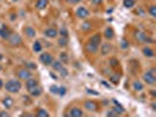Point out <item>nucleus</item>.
Listing matches in <instances>:
<instances>
[{
	"label": "nucleus",
	"instance_id": "obj_1",
	"mask_svg": "<svg viewBox=\"0 0 156 117\" xmlns=\"http://www.w3.org/2000/svg\"><path fill=\"white\" fill-rule=\"evenodd\" d=\"M4 88L9 94H18L21 90L22 84H21L20 80H18V79H11L6 83H4Z\"/></svg>",
	"mask_w": 156,
	"mask_h": 117
},
{
	"label": "nucleus",
	"instance_id": "obj_2",
	"mask_svg": "<svg viewBox=\"0 0 156 117\" xmlns=\"http://www.w3.org/2000/svg\"><path fill=\"white\" fill-rule=\"evenodd\" d=\"M156 69L154 67H152L150 69H148L145 74H143V76H142V80H143V82L146 83V84H148V86H155L156 84Z\"/></svg>",
	"mask_w": 156,
	"mask_h": 117
},
{
	"label": "nucleus",
	"instance_id": "obj_3",
	"mask_svg": "<svg viewBox=\"0 0 156 117\" xmlns=\"http://www.w3.org/2000/svg\"><path fill=\"white\" fill-rule=\"evenodd\" d=\"M39 61H40L44 66L48 67V66H51L52 62L54 61V56H53L51 53H48V52H44V53L40 54V56H39Z\"/></svg>",
	"mask_w": 156,
	"mask_h": 117
},
{
	"label": "nucleus",
	"instance_id": "obj_4",
	"mask_svg": "<svg viewBox=\"0 0 156 117\" xmlns=\"http://www.w3.org/2000/svg\"><path fill=\"white\" fill-rule=\"evenodd\" d=\"M135 38H136V40H137L139 42H142V43L149 45V43H153V42H154V40H153L149 35H147L145 32H141V30L135 32Z\"/></svg>",
	"mask_w": 156,
	"mask_h": 117
},
{
	"label": "nucleus",
	"instance_id": "obj_5",
	"mask_svg": "<svg viewBox=\"0 0 156 117\" xmlns=\"http://www.w3.org/2000/svg\"><path fill=\"white\" fill-rule=\"evenodd\" d=\"M7 41H8L9 46H12V47H19L22 45V38L18 33H12L9 35V38L7 39Z\"/></svg>",
	"mask_w": 156,
	"mask_h": 117
},
{
	"label": "nucleus",
	"instance_id": "obj_6",
	"mask_svg": "<svg viewBox=\"0 0 156 117\" xmlns=\"http://www.w3.org/2000/svg\"><path fill=\"white\" fill-rule=\"evenodd\" d=\"M16 75H18V77H19V80H21V81H26V80H28L29 77H32V73H31V70L29 69H27V68H19L18 70H16Z\"/></svg>",
	"mask_w": 156,
	"mask_h": 117
},
{
	"label": "nucleus",
	"instance_id": "obj_7",
	"mask_svg": "<svg viewBox=\"0 0 156 117\" xmlns=\"http://www.w3.org/2000/svg\"><path fill=\"white\" fill-rule=\"evenodd\" d=\"M83 108L88 110L89 113H95L99 110V104L93 100H87L83 102Z\"/></svg>",
	"mask_w": 156,
	"mask_h": 117
},
{
	"label": "nucleus",
	"instance_id": "obj_8",
	"mask_svg": "<svg viewBox=\"0 0 156 117\" xmlns=\"http://www.w3.org/2000/svg\"><path fill=\"white\" fill-rule=\"evenodd\" d=\"M75 14H77V16H78L79 19H82V20H84V19H87L88 16H89V11H88V8L87 7H84V6H79L78 8H77V11H75Z\"/></svg>",
	"mask_w": 156,
	"mask_h": 117
},
{
	"label": "nucleus",
	"instance_id": "obj_9",
	"mask_svg": "<svg viewBox=\"0 0 156 117\" xmlns=\"http://www.w3.org/2000/svg\"><path fill=\"white\" fill-rule=\"evenodd\" d=\"M99 49H100V54H101L102 56H107V55H109V54H110V52H112L113 47H112V45H110V43L104 42V43H101V46L99 47Z\"/></svg>",
	"mask_w": 156,
	"mask_h": 117
},
{
	"label": "nucleus",
	"instance_id": "obj_10",
	"mask_svg": "<svg viewBox=\"0 0 156 117\" xmlns=\"http://www.w3.org/2000/svg\"><path fill=\"white\" fill-rule=\"evenodd\" d=\"M44 35H45L46 38H48V39H55V38L59 35V32H58L57 28L49 27V28H47V29L44 30Z\"/></svg>",
	"mask_w": 156,
	"mask_h": 117
},
{
	"label": "nucleus",
	"instance_id": "obj_11",
	"mask_svg": "<svg viewBox=\"0 0 156 117\" xmlns=\"http://www.w3.org/2000/svg\"><path fill=\"white\" fill-rule=\"evenodd\" d=\"M66 116H71V117H81L83 116V110L79 107H73L69 109V111L66 114Z\"/></svg>",
	"mask_w": 156,
	"mask_h": 117
},
{
	"label": "nucleus",
	"instance_id": "obj_12",
	"mask_svg": "<svg viewBox=\"0 0 156 117\" xmlns=\"http://www.w3.org/2000/svg\"><path fill=\"white\" fill-rule=\"evenodd\" d=\"M38 84H39L38 80L32 79V77H29L28 80H26V81H25V87H26V89H27V91H28V93H29L33 88H35Z\"/></svg>",
	"mask_w": 156,
	"mask_h": 117
},
{
	"label": "nucleus",
	"instance_id": "obj_13",
	"mask_svg": "<svg viewBox=\"0 0 156 117\" xmlns=\"http://www.w3.org/2000/svg\"><path fill=\"white\" fill-rule=\"evenodd\" d=\"M24 34H25L27 38H29V39H34V38L36 36V30H35L32 26H26V27L24 28Z\"/></svg>",
	"mask_w": 156,
	"mask_h": 117
},
{
	"label": "nucleus",
	"instance_id": "obj_14",
	"mask_svg": "<svg viewBox=\"0 0 156 117\" xmlns=\"http://www.w3.org/2000/svg\"><path fill=\"white\" fill-rule=\"evenodd\" d=\"M112 102H113V106H114V107H113V110H114L117 115H122V114H125V108H123V107H122V106H121L115 99H113Z\"/></svg>",
	"mask_w": 156,
	"mask_h": 117
},
{
	"label": "nucleus",
	"instance_id": "obj_15",
	"mask_svg": "<svg viewBox=\"0 0 156 117\" xmlns=\"http://www.w3.org/2000/svg\"><path fill=\"white\" fill-rule=\"evenodd\" d=\"M84 48H86V50H87L88 53H90V54H96V53L99 52V46L94 45V43L90 42V41H88V42L86 43Z\"/></svg>",
	"mask_w": 156,
	"mask_h": 117
},
{
	"label": "nucleus",
	"instance_id": "obj_16",
	"mask_svg": "<svg viewBox=\"0 0 156 117\" xmlns=\"http://www.w3.org/2000/svg\"><path fill=\"white\" fill-rule=\"evenodd\" d=\"M88 41H90V42H93L94 45H96V46L100 47V45H101V42H102V34H101V33H95L94 35L90 36V39H89Z\"/></svg>",
	"mask_w": 156,
	"mask_h": 117
},
{
	"label": "nucleus",
	"instance_id": "obj_17",
	"mask_svg": "<svg viewBox=\"0 0 156 117\" xmlns=\"http://www.w3.org/2000/svg\"><path fill=\"white\" fill-rule=\"evenodd\" d=\"M142 54H143L146 57H148V59H153V57L155 56V52H154L149 46H146V47L142 48Z\"/></svg>",
	"mask_w": 156,
	"mask_h": 117
},
{
	"label": "nucleus",
	"instance_id": "obj_18",
	"mask_svg": "<svg viewBox=\"0 0 156 117\" xmlns=\"http://www.w3.org/2000/svg\"><path fill=\"white\" fill-rule=\"evenodd\" d=\"M11 34H12V32H11V29H9L6 25L0 29V38L4 39V40H7V39L9 38Z\"/></svg>",
	"mask_w": 156,
	"mask_h": 117
},
{
	"label": "nucleus",
	"instance_id": "obj_19",
	"mask_svg": "<svg viewBox=\"0 0 156 117\" xmlns=\"http://www.w3.org/2000/svg\"><path fill=\"white\" fill-rule=\"evenodd\" d=\"M13 104H14V100H13L11 96L4 97V100H2V106H4L6 109H11V108L13 107Z\"/></svg>",
	"mask_w": 156,
	"mask_h": 117
},
{
	"label": "nucleus",
	"instance_id": "obj_20",
	"mask_svg": "<svg viewBox=\"0 0 156 117\" xmlns=\"http://www.w3.org/2000/svg\"><path fill=\"white\" fill-rule=\"evenodd\" d=\"M109 81L114 84V86H117L120 83V74L119 73H112L109 76Z\"/></svg>",
	"mask_w": 156,
	"mask_h": 117
},
{
	"label": "nucleus",
	"instance_id": "obj_21",
	"mask_svg": "<svg viewBox=\"0 0 156 117\" xmlns=\"http://www.w3.org/2000/svg\"><path fill=\"white\" fill-rule=\"evenodd\" d=\"M42 91H44L42 87H40V86L38 84L35 88H33V89L29 91V95H31V96H33V97H38V96H40V95L42 94Z\"/></svg>",
	"mask_w": 156,
	"mask_h": 117
},
{
	"label": "nucleus",
	"instance_id": "obj_22",
	"mask_svg": "<svg viewBox=\"0 0 156 117\" xmlns=\"http://www.w3.org/2000/svg\"><path fill=\"white\" fill-rule=\"evenodd\" d=\"M103 35H104V38L107 40H112L114 38V35H115V32H114V29L112 27H107L104 29V32H103Z\"/></svg>",
	"mask_w": 156,
	"mask_h": 117
},
{
	"label": "nucleus",
	"instance_id": "obj_23",
	"mask_svg": "<svg viewBox=\"0 0 156 117\" xmlns=\"http://www.w3.org/2000/svg\"><path fill=\"white\" fill-rule=\"evenodd\" d=\"M133 89H134V91H142V90L145 89L143 82H141V81H139V80L134 81V82H133Z\"/></svg>",
	"mask_w": 156,
	"mask_h": 117
},
{
	"label": "nucleus",
	"instance_id": "obj_24",
	"mask_svg": "<svg viewBox=\"0 0 156 117\" xmlns=\"http://www.w3.org/2000/svg\"><path fill=\"white\" fill-rule=\"evenodd\" d=\"M32 49H33L34 53H41L42 52V43H41V41H39V40L34 41L33 46H32Z\"/></svg>",
	"mask_w": 156,
	"mask_h": 117
},
{
	"label": "nucleus",
	"instance_id": "obj_25",
	"mask_svg": "<svg viewBox=\"0 0 156 117\" xmlns=\"http://www.w3.org/2000/svg\"><path fill=\"white\" fill-rule=\"evenodd\" d=\"M47 6H48V0H38L36 4H35L36 9H39V11L45 9Z\"/></svg>",
	"mask_w": 156,
	"mask_h": 117
},
{
	"label": "nucleus",
	"instance_id": "obj_26",
	"mask_svg": "<svg viewBox=\"0 0 156 117\" xmlns=\"http://www.w3.org/2000/svg\"><path fill=\"white\" fill-rule=\"evenodd\" d=\"M62 66H64V63H62L60 60H55V59H54V61H53L52 65H51V67H52L53 70H55V72H58Z\"/></svg>",
	"mask_w": 156,
	"mask_h": 117
},
{
	"label": "nucleus",
	"instance_id": "obj_27",
	"mask_svg": "<svg viewBox=\"0 0 156 117\" xmlns=\"http://www.w3.org/2000/svg\"><path fill=\"white\" fill-rule=\"evenodd\" d=\"M59 60H60L64 65H66V63L68 62V60H69L68 54H67L66 52H61V53H60V55H59Z\"/></svg>",
	"mask_w": 156,
	"mask_h": 117
},
{
	"label": "nucleus",
	"instance_id": "obj_28",
	"mask_svg": "<svg viewBox=\"0 0 156 117\" xmlns=\"http://www.w3.org/2000/svg\"><path fill=\"white\" fill-rule=\"evenodd\" d=\"M80 28H81V30H83V32H88V30H90V28H92V23H90L89 21H84V22L81 23Z\"/></svg>",
	"mask_w": 156,
	"mask_h": 117
},
{
	"label": "nucleus",
	"instance_id": "obj_29",
	"mask_svg": "<svg viewBox=\"0 0 156 117\" xmlns=\"http://www.w3.org/2000/svg\"><path fill=\"white\" fill-rule=\"evenodd\" d=\"M58 32H59L60 36H64V38H68V39H69V33H68V29H67L65 26H61L60 30H58Z\"/></svg>",
	"mask_w": 156,
	"mask_h": 117
},
{
	"label": "nucleus",
	"instance_id": "obj_30",
	"mask_svg": "<svg viewBox=\"0 0 156 117\" xmlns=\"http://www.w3.org/2000/svg\"><path fill=\"white\" fill-rule=\"evenodd\" d=\"M58 45L60 47H66L68 45V38H64V36H60L58 39Z\"/></svg>",
	"mask_w": 156,
	"mask_h": 117
},
{
	"label": "nucleus",
	"instance_id": "obj_31",
	"mask_svg": "<svg viewBox=\"0 0 156 117\" xmlns=\"http://www.w3.org/2000/svg\"><path fill=\"white\" fill-rule=\"evenodd\" d=\"M58 73L60 74V76H61V77H67V76L69 75V73H68V69H67L65 66H62V67H61V68L58 70Z\"/></svg>",
	"mask_w": 156,
	"mask_h": 117
},
{
	"label": "nucleus",
	"instance_id": "obj_32",
	"mask_svg": "<svg viewBox=\"0 0 156 117\" xmlns=\"http://www.w3.org/2000/svg\"><path fill=\"white\" fill-rule=\"evenodd\" d=\"M24 67L27 68V69H29L31 72L36 69V65H35L34 62H32V61H27V62H25V66H24Z\"/></svg>",
	"mask_w": 156,
	"mask_h": 117
},
{
	"label": "nucleus",
	"instance_id": "obj_33",
	"mask_svg": "<svg viewBox=\"0 0 156 117\" xmlns=\"http://www.w3.org/2000/svg\"><path fill=\"white\" fill-rule=\"evenodd\" d=\"M136 1L135 0H123V6L126 8H133L135 6Z\"/></svg>",
	"mask_w": 156,
	"mask_h": 117
},
{
	"label": "nucleus",
	"instance_id": "obj_34",
	"mask_svg": "<svg viewBox=\"0 0 156 117\" xmlns=\"http://www.w3.org/2000/svg\"><path fill=\"white\" fill-rule=\"evenodd\" d=\"M120 47H121L122 49H128V48H129V41H128L127 39L122 38L121 41H120Z\"/></svg>",
	"mask_w": 156,
	"mask_h": 117
},
{
	"label": "nucleus",
	"instance_id": "obj_35",
	"mask_svg": "<svg viewBox=\"0 0 156 117\" xmlns=\"http://www.w3.org/2000/svg\"><path fill=\"white\" fill-rule=\"evenodd\" d=\"M119 65H120V61H119L116 57L109 59V66H110L112 68H116V67H119Z\"/></svg>",
	"mask_w": 156,
	"mask_h": 117
},
{
	"label": "nucleus",
	"instance_id": "obj_36",
	"mask_svg": "<svg viewBox=\"0 0 156 117\" xmlns=\"http://www.w3.org/2000/svg\"><path fill=\"white\" fill-rule=\"evenodd\" d=\"M36 116L38 117H49V114L47 113L46 109H38V111H36Z\"/></svg>",
	"mask_w": 156,
	"mask_h": 117
},
{
	"label": "nucleus",
	"instance_id": "obj_37",
	"mask_svg": "<svg viewBox=\"0 0 156 117\" xmlns=\"http://www.w3.org/2000/svg\"><path fill=\"white\" fill-rule=\"evenodd\" d=\"M148 13L150 14L152 18H156V6L155 5L149 6V8H148Z\"/></svg>",
	"mask_w": 156,
	"mask_h": 117
},
{
	"label": "nucleus",
	"instance_id": "obj_38",
	"mask_svg": "<svg viewBox=\"0 0 156 117\" xmlns=\"http://www.w3.org/2000/svg\"><path fill=\"white\" fill-rule=\"evenodd\" d=\"M67 94V88L66 87H59V93L58 95L59 96H65Z\"/></svg>",
	"mask_w": 156,
	"mask_h": 117
},
{
	"label": "nucleus",
	"instance_id": "obj_39",
	"mask_svg": "<svg viewBox=\"0 0 156 117\" xmlns=\"http://www.w3.org/2000/svg\"><path fill=\"white\" fill-rule=\"evenodd\" d=\"M51 93L52 94H55V95H58V93H59V86H57V84H53V86H51Z\"/></svg>",
	"mask_w": 156,
	"mask_h": 117
},
{
	"label": "nucleus",
	"instance_id": "obj_40",
	"mask_svg": "<svg viewBox=\"0 0 156 117\" xmlns=\"http://www.w3.org/2000/svg\"><path fill=\"white\" fill-rule=\"evenodd\" d=\"M106 116H108V117H116V116H119L113 109H110V110H108L107 113H106Z\"/></svg>",
	"mask_w": 156,
	"mask_h": 117
},
{
	"label": "nucleus",
	"instance_id": "obj_41",
	"mask_svg": "<svg viewBox=\"0 0 156 117\" xmlns=\"http://www.w3.org/2000/svg\"><path fill=\"white\" fill-rule=\"evenodd\" d=\"M136 14H139V15H141L142 18L145 16V11L141 8V7H139V11H136Z\"/></svg>",
	"mask_w": 156,
	"mask_h": 117
},
{
	"label": "nucleus",
	"instance_id": "obj_42",
	"mask_svg": "<svg viewBox=\"0 0 156 117\" xmlns=\"http://www.w3.org/2000/svg\"><path fill=\"white\" fill-rule=\"evenodd\" d=\"M89 1H90V2L93 4V5H96V6H97V5H101V4H102V0H89Z\"/></svg>",
	"mask_w": 156,
	"mask_h": 117
},
{
	"label": "nucleus",
	"instance_id": "obj_43",
	"mask_svg": "<svg viewBox=\"0 0 156 117\" xmlns=\"http://www.w3.org/2000/svg\"><path fill=\"white\" fill-rule=\"evenodd\" d=\"M8 116V113L6 111V110H2V111H0V117H6Z\"/></svg>",
	"mask_w": 156,
	"mask_h": 117
},
{
	"label": "nucleus",
	"instance_id": "obj_44",
	"mask_svg": "<svg viewBox=\"0 0 156 117\" xmlns=\"http://www.w3.org/2000/svg\"><path fill=\"white\" fill-rule=\"evenodd\" d=\"M87 91H88L89 94L92 93V94H94V95H99V93H95V90H90V89H87Z\"/></svg>",
	"mask_w": 156,
	"mask_h": 117
},
{
	"label": "nucleus",
	"instance_id": "obj_45",
	"mask_svg": "<svg viewBox=\"0 0 156 117\" xmlns=\"http://www.w3.org/2000/svg\"><path fill=\"white\" fill-rule=\"evenodd\" d=\"M102 84H103V86H106L107 88H110V86H109V84H107V83H106V81H102Z\"/></svg>",
	"mask_w": 156,
	"mask_h": 117
},
{
	"label": "nucleus",
	"instance_id": "obj_46",
	"mask_svg": "<svg viewBox=\"0 0 156 117\" xmlns=\"http://www.w3.org/2000/svg\"><path fill=\"white\" fill-rule=\"evenodd\" d=\"M80 1H81V0H72V2H71V4H79Z\"/></svg>",
	"mask_w": 156,
	"mask_h": 117
},
{
	"label": "nucleus",
	"instance_id": "obj_47",
	"mask_svg": "<svg viewBox=\"0 0 156 117\" xmlns=\"http://www.w3.org/2000/svg\"><path fill=\"white\" fill-rule=\"evenodd\" d=\"M150 95H152L153 97H155V90H150Z\"/></svg>",
	"mask_w": 156,
	"mask_h": 117
},
{
	"label": "nucleus",
	"instance_id": "obj_48",
	"mask_svg": "<svg viewBox=\"0 0 156 117\" xmlns=\"http://www.w3.org/2000/svg\"><path fill=\"white\" fill-rule=\"evenodd\" d=\"M2 87H4V81L0 79V88H2Z\"/></svg>",
	"mask_w": 156,
	"mask_h": 117
},
{
	"label": "nucleus",
	"instance_id": "obj_49",
	"mask_svg": "<svg viewBox=\"0 0 156 117\" xmlns=\"http://www.w3.org/2000/svg\"><path fill=\"white\" fill-rule=\"evenodd\" d=\"M4 26H5V25H4V23H2V22H1V21H0V29H1V28H2V27H4Z\"/></svg>",
	"mask_w": 156,
	"mask_h": 117
},
{
	"label": "nucleus",
	"instance_id": "obj_50",
	"mask_svg": "<svg viewBox=\"0 0 156 117\" xmlns=\"http://www.w3.org/2000/svg\"><path fill=\"white\" fill-rule=\"evenodd\" d=\"M9 1H12V2H18L19 0H9Z\"/></svg>",
	"mask_w": 156,
	"mask_h": 117
},
{
	"label": "nucleus",
	"instance_id": "obj_51",
	"mask_svg": "<svg viewBox=\"0 0 156 117\" xmlns=\"http://www.w3.org/2000/svg\"><path fill=\"white\" fill-rule=\"evenodd\" d=\"M65 1H67L68 4H71V2H72V0H65Z\"/></svg>",
	"mask_w": 156,
	"mask_h": 117
},
{
	"label": "nucleus",
	"instance_id": "obj_52",
	"mask_svg": "<svg viewBox=\"0 0 156 117\" xmlns=\"http://www.w3.org/2000/svg\"><path fill=\"white\" fill-rule=\"evenodd\" d=\"M1 69H2V67H1V65H0V72H1Z\"/></svg>",
	"mask_w": 156,
	"mask_h": 117
}]
</instances>
